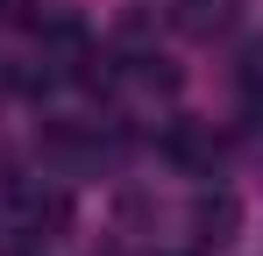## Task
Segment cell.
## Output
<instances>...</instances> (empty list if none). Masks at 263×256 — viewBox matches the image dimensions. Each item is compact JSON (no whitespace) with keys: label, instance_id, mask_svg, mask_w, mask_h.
Instances as JSON below:
<instances>
[{"label":"cell","instance_id":"6da1fadb","mask_svg":"<svg viewBox=\"0 0 263 256\" xmlns=\"http://www.w3.org/2000/svg\"><path fill=\"white\" fill-rule=\"evenodd\" d=\"M235 228H242V199L214 185V192H199L192 199V242L199 249H220V242H235Z\"/></svg>","mask_w":263,"mask_h":256},{"label":"cell","instance_id":"7a4b0ae2","mask_svg":"<svg viewBox=\"0 0 263 256\" xmlns=\"http://www.w3.org/2000/svg\"><path fill=\"white\" fill-rule=\"evenodd\" d=\"M164 157H178V164H192V171H214L220 164V142L206 135V128H192V121H171L164 128Z\"/></svg>","mask_w":263,"mask_h":256},{"label":"cell","instance_id":"3957f363","mask_svg":"<svg viewBox=\"0 0 263 256\" xmlns=\"http://www.w3.org/2000/svg\"><path fill=\"white\" fill-rule=\"evenodd\" d=\"M171 22L185 36H228V29H235V0H178Z\"/></svg>","mask_w":263,"mask_h":256},{"label":"cell","instance_id":"277c9868","mask_svg":"<svg viewBox=\"0 0 263 256\" xmlns=\"http://www.w3.org/2000/svg\"><path fill=\"white\" fill-rule=\"evenodd\" d=\"M0 29H43L36 0H0Z\"/></svg>","mask_w":263,"mask_h":256}]
</instances>
